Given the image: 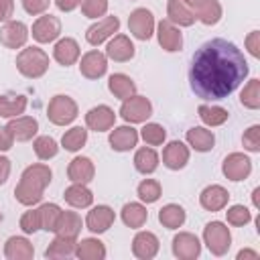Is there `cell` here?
Wrapping results in <instances>:
<instances>
[{
	"label": "cell",
	"instance_id": "cell-20",
	"mask_svg": "<svg viewBox=\"0 0 260 260\" xmlns=\"http://www.w3.org/2000/svg\"><path fill=\"white\" fill-rule=\"evenodd\" d=\"M187 162H189V148H187L183 142L173 140V142H169V144L165 146V150H162V165H165L167 169L179 171V169H183Z\"/></svg>",
	"mask_w": 260,
	"mask_h": 260
},
{
	"label": "cell",
	"instance_id": "cell-21",
	"mask_svg": "<svg viewBox=\"0 0 260 260\" xmlns=\"http://www.w3.org/2000/svg\"><path fill=\"white\" fill-rule=\"evenodd\" d=\"M167 16L173 24H179V26H191L195 22V12L187 0H169Z\"/></svg>",
	"mask_w": 260,
	"mask_h": 260
},
{
	"label": "cell",
	"instance_id": "cell-3",
	"mask_svg": "<svg viewBox=\"0 0 260 260\" xmlns=\"http://www.w3.org/2000/svg\"><path fill=\"white\" fill-rule=\"evenodd\" d=\"M16 69L28 79H39L49 69V55L39 47H26L16 55Z\"/></svg>",
	"mask_w": 260,
	"mask_h": 260
},
{
	"label": "cell",
	"instance_id": "cell-46",
	"mask_svg": "<svg viewBox=\"0 0 260 260\" xmlns=\"http://www.w3.org/2000/svg\"><path fill=\"white\" fill-rule=\"evenodd\" d=\"M225 217H228V223H232V225H246L252 219L248 207H244V205H232L225 211Z\"/></svg>",
	"mask_w": 260,
	"mask_h": 260
},
{
	"label": "cell",
	"instance_id": "cell-17",
	"mask_svg": "<svg viewBox=\"0 0 260 260\" xmlns=\"http://www.w3.org/2000/svg\"><path fill=\"white\" fill-rule=\"evenodd\" d=\"M228 199H230V193L221 185H209L199 195V203L207 211H221L228 205Z\"/></svg>",
	"mask_w": 260,
	"mask_h": 260
},
{
	"label": "cell",
	"instance_id": "cell-8",
	"mask_svg": "<svg viewBox=\"0 0 260 260\" xmlns=\"http://www.w3.org/2000/svg\"><path fill=\"white\" fill-rule=\"evenodd\" d=\"M221 171L230 181H244L252 173V160L244 152H232L223 158Z\"/></svg>",
	"mask_w": 260,
	"mask_h": 260
},
{
	"label": "cell",
	"instance_id": "cell-18",
	"mask_svg": "<svg viewBox=\"0 0 260 260\" xmlns=\"http://www.w3.org/2000/svg\"><path fill=\"white\" fill-rule=\"evenodd\" d=\"M195 12V18H199L203 24L211 26L217 24L221 18V4L217 0H187Z\"/></svg>",
	"mask_w": 260,
	"mask_h": 260
},
{
	"label": "cell",
	"instance_id": "cell-25",
	"mask_svg": "<svg viewBox=\"0 0 260 260\" xmlns=\"http://www.w3.org/2000/svg\"><path fill=\"white\" fill-rule=\"evenodd\" d=\"M4 256L8 260H30L35 256V248L26 238L12 236L4 244Z\"/></svg>",
	"mask_w": 260,
	"mask_h": 260
},
{
	"label": "cell",
	"instance_id": "cell-19",
	"mask_svg": "<svg viewBox=\"0 0 260 260\" xmlns=\"http://www.w3.org/2000/svg\"><path fill=\"white\" fill-rule=\"evenodd\" d=\"M116 122V114L110 106H95L85 114V124L87 128L95 130V132H104L110 130Z\"/></svg>",
	"mask_w": 260,
	"mask_h": 260
},
{
	"label": "cell",
	"instance_id": "cell-12",
	"mask_svg": "<svg viewBox=\"0 0 260 260\" xmlns=\"http://www.w3.org/2000/svg\"><path fill=\"white\" fill-rule=\"evenodd\" d=\"M173 254L181 260H195L201 254V244L195 234L181 232L173 238Z\"/></svg>",
	"mask_w": 260,
	"mask_h": 260
},
{
	"label": "cell",
	"instance_id": "cell-55",
	"mask_svg": "<svg viewBox=\"0 0 260 260\" xmlns=\"http://www.w3.org/2000/svg\"><path fill=\"white\" fill-rule=\"evenodd\" d=\"M244 258L256 260V258H258V252H254V250H240V252H238V260H244Z\"/></svg>",
	"mask_w": 260,
	"mask_h": 260
},
{
	"label": "cell",
	"instance_id": "cell-4",
	"mask_svg": "<svg viewBox=\"0 0 260 260\" xmlns=\"http://www.w3.org/2000/svg\"><path fill=\"white\" fill-rule=\"evenodd\" d=\"M203 240H205L209 252L215 254V256H223L232 246L230 228L225 223H221V221H209L203 228Z\"/></svg>",
	"mask_w": 260,
	"mask_h": 260
},
{
	"label": "cell",
	"instance_id": "cell-11",
	"mask_svg": "<svg viewBox=\"0 0 260 260\" xmlns=\"http://www.w3.org/2000/svg\"><path fill=\"white\" fill-rule=\"evenodd\" d=\"M118 28H120V20H118L116 16H106V18L93 22V24L85 30V39H87L89 45L98 47V45H102L106 39H110L114 32H118Z\"/></svg>",
	"mask_w": 260,
	"mask_h": 260
},
{
	"label": "cell",
	"instance_id": "cell-10",
	"mask_svg": "<svg viewBox=\"0 0 260 260\" xmlns=\"http://www.w3.org/2000/svg\"><path fill=\"white\" fill-rule=\"evenodd\" d=\"M28 39V28L20 20H6V24L0 28V43L6 49H20L24 47Z\"/></svg>",
	"mask_w": 260,
	"mask_h": 260
},
{
	"label": "cell",
	"instance_id": "cell-57",
	"mask_svg": "<svg viewBox=\"0 0 260 260\" xmlns=\"http://www.w3.org/2000/svg\"><path fill=\"white\" fill-rule=\"evenodd\" d=\"M0 219H2V213H0Z\"/></svg>",
	"mask_w": 260,
	"mask_h": 260
},
{
	"label": "cell",
	"instance_id": "cell-27",
	"mask_svg": "<svg viewBox=\"0 0 260 260\" xmlns=\"http://www.w3.org/2000/svg\"><path fill=\"white\" fill-rule=\"evenodd\" d=\"M136 142H138V132L132 126H118L110 134V144L118 152H126L130 148H134Z\"/></svg>",
	"mask_w": 260,
	"mask_h": 260
},
{
	"label": "cell",
	"instance_id": "cell-28",
	"mask_svg": "<svg viewBox=\"0 0 260 260\" xmlns=\"http://www.w3.org/2000/svg\"><path fill=\"white\" fill-rule=\"evenodd\" d=\"M187 142L197 150V152H207L213 148L215 144V136L211 130L201 128V126H193L187 130Z\"/></svg>",
	"mask_w": 260,
	"mask_h": 260
},
{
	"label": "cell",
	"instance_id": "cell-35",
	"mask_svg": "<svg viewBox=\"0 0 260 260\" xmlns=\"http://www.w3.org/2000/svg\"><path fill=\"white\" fill-rule=\"evenodd\" d=\"M148 219V211L144 205L140 203H126L122 207V221L128 225V228H142Z\"/></svg>",
	"mask_w": 260,
	"mask_h": 260
},
{
	"label": "cell",
	"instance_id": "cell-22",
	"mask_svg": "<svg viewBox=\"0 0 260 260\" xmlns=\"http://www.w3.org/2000/svg\"><path fill=\"white\" fill-rule=\"evenodd\" d=\"M136 49L132 45V41L126 37V35H116L110 43H108V49H106V55L112 59V61H118V63H124V61H130L134 57Z\"/></svg>",
	"mask_w": 260,
	"mask_h": 260
},
{
	"label": "cell",
	"instance_id": "cell-31",
	"mask_svg": "<svg viewBox=\"0 0 260 260\" xmlns=\"http://www.w3.org/2000/svg\"><path fill=\"white\" fill-rule=\"evenodd\" d=\"M108 89H110L116 98L128 100L130 95L136 93V83H134L132 77H128L126 73H114V75H110V79H108Z\"/></svg>",
	"mask_w": 260,
	"mask_h": 260
},
{
	"label": "cell",
	"instance_id": "cell-6",
	"mask_svg": "<svg viewBox=\"0 0 260 260\" xmlns=\"http://www.w3.org/2000/svg\"><path fill=\"white\" fill-rule=\"evenodd\" d=\"M152 114V104L148 102V98L144 95H130L128 100H124L122 108H120V116L130 122V124H140L146 122Z\"/></svg>",
	"mask_w": 260,
	"mask_h": 260
},
{
	"label": "cell",
	"instance_id": "cell-41",
	"mask_svg": "<svg viewBox=\"0 0 260 260\" xmlns=\"http://www.w3.org/2000/svg\"><path fill=\"white\" fill-rule=\"evenodd\" d=\"M240 102L248 110H258L260 108V79H250L244 85V89L240 93Z\"/></svg>",
	"mask_w": 260,
	"mask_h": 260
},
{
	"label": "cell",
	"instance_id": "cell-13",
	"mask_svg": "<svg viewBox=\"0 0 260 260\" xmlns=\"http://www.w3.org/2000/svg\"><path fill=\"white\" fill-rule=\"evenodd\" d=\"M79 71L87 79H100L108 71V59L100 51H87L79 61Z\"/></svg>",
	"mask_w": 260,
	"mask_h": 260
},
{
	"label": "cell",
	"instance_id": "cell-48",
	"mask_svg": "<svg viewBox=\"0 0 260 260\" xmlns=\"http://www.w3.org/2000/svg\"><path fill=\"white\" fill-rule=\"evenodd\" d=\"M20 230L24 234H35L37 230H41V217H39V209H30L24 211L20 217Z\"/></svg>",
	"mask_w": 260,
	"mask_h": 260
},
{
	"label": "cell",
	"instance_id": "cell-53",
	"mask_svg": "<svg viewBox=\"0 0 260 260\" xmlns=\"http://www.w3.org/2000/svg\"><path fill=\"white\" fill-rule=\"evenodd\" d=\"M55 4H57L59 10H63V12H71V10H75V8L81 4V0H55Z\"/></svg>",
	"mask_w": 260,
	"mask_h": 260
},
{
	"label": "cell",
	"instance_id": "cell-42",
	"mask_svg": "<svg viewBox=\"0 0 260 260\" xmlns=\"http://www.w3.org/2000/svg\"><path fill=\"white\" fill-rule=\"evenodd\" d=\"M32 148H35V154H37L41 160H49V158H53V156L59 152V146H57L55 138H51V136H39V138L35 140Z\"/></svg>",
	"mask_w": 260,
	"mask_h": 260
},
{
	"label": "cell",
	"instance_id": "cell-23",
	"mask_svg": "<svg viewBox=\"0 0 260 260\" xmlns=\"http://www.w3.org/2000/svg\"><path fill=\"white\" fill-rule=\"evenodd\" d=\"M93 175H95V167H93L91 158H87V156H75L67 167V177L73 183L85 185L93 179Z\"/></svg>",
	"mask_w": 260,
	"mask_h": 260
},
{
	"label": "cell",
	"instance_id": "cell-44",
	"mask_svg": "<svg viewBox=\"0 0 260 260\" xmlns=\"http://www.w3.org/2000/svg\"><path fill=\"white\" fill-rule=\"evenodd\" d=\"M140 136L144 138L146 144H150V146H158V144L165 142V138H167V130H165L160 124L150 122V124H146V126L140 130Z\"/></svg>",
	"mask_w": 260,
	"mask_h": 260
},
{
	"label": "cell",
	"instance_id": "cell-50",
	"mask_svg": "<svg viewBox=\"0 0 260 260\" xmlns=\"http://www.w3.org/2000/svg\"><path fill=\"white\" fill-rule=\"evenodd\" d=\"M246 47L250 51L252 57H260V32L258 30H252L248 37H246Z\"/></svg>",
	"mask_w": 260,
	"mask_h": 260
},
{
	"label": "cell",
	"instance_id": "cell-38",
	"mask_svg": "<svg viewBox=\"0 0 260 260\" xmlns=\"http://www.w3.org/2000/svg\"><path fill=\"white\" fill-rule=\"evenodd\" d=\"M197 114L203 120V124H207V126H221L230 118L225 108H221V106H207V104H201L197 108Z\"/></svg>",
	"mask_w": 260,
	"mask_h": 260
},
{
	"label": "cell",
	"instance_id": "cell-52",
	"mask_svg": "<svg viewBox=\"0 0 260 260\" xmlns=\"http://www.w3.org/2000/svg\"><path fill=\"white\" fill-rule=\"evenodd\" d=\"M14 12V0H0V22L10 20Z\"/></svg>",
	"mask_w": 260,
	"mask_h": 260
},
{
	"label": "cell",
	"instance_id": "cell-34",
	"mask_svg": "<svg viewBox=\"0 0 260 260\" xmlns=\"http://www.w3.org/2000/svg\"><path fill=\"white\" fill-rule=\"evenodd\" d=\"M185 209L181 207V205H177V203H169V205H165L160 211H158V221L167 228V230H177V228H181L183 223H185Z\"/></svg>",
	"mask_w": 260,
	"mask_h": 260
},
{
	"label": "cell",
	"instance_id": "cell-33",
	"mask_svg": "<svg viewBox=\"0 0 260 260\" xmlns=\"http://www.w3.org/2000/svg\"><path fill=\"white\" fill-rule=\"evenodd\" d=\"M75 238H67V236H59L49 244V248L45 250V256L47 258H69L75 254Z\"/></svg>",
	"mask_w": 260,
	"mask_h": 260
},
{
	"label": "cell",
	"instance_id": "cell-29",
	"mask_svg": "<svg viewBox=\"0 0 260 260\" xmlns=\"http://www.w3.org/2000/svg\"><path fill=\"white\" fill-rule=\"evenodd\" d=\"M75 256L79 260H104L106 258V246L95 238H85L77 242Z\"/></svg>",
	"mask_w": 260,
	"mask_h": 260
},
{
	"label": "cell",
	"instance_id": "cell-40",
	"mask_svg": "<svg viewBox=\"0 0 260 260\" xmlns=\"http://www.w3.org/2000/svg\"><path fill=\"white\" fill-rule=\"evenodd\" d=\"M85 142H87V130L81 128V126H73V128L67 130V132L63 134V138H61L63 148L69 150V152H75V150L83 148Z\"/></svg>",
	"mask_w": 260,
	"mask_h": 260
},
{
	"label": "cell",
	"instance_id": "cell-15",
	"mask_svg": "<svg viewBox=\"0 0 260 260\" xmlns=\"http://www.w3.org/2000/svg\"><path fill=\"white\" fill-rule=\"evenodd\" d=\"M160 242L152 232H138L132 240V254L140 260H150L158 254Z\"/></svg>",
	"mask_w": 260,
	"mask_h": 260
},
{
	"label": "cell",
	"instance_id": "cell-39",
	"mask_svg": "<svg viewBox=\"0 0 260 260\" xmlns=\"http://www.w3.org/2000/svg\"><path fill=\"white\" fill-rule=\"evenodd\" d=\"M63 209L57 203H45L39 207V217H41V230L45 232H55L59 219H61Z\"/></svg>",
	"mask_w": 260,
	"mask_h": 260
},
{
	"label": "cell",
	"instance_id": "cell-1",
	"mask_svg": "<svg viewBox=\"0 0 260 260\" xmlns=\"http://www.w3.org/2000/svg\"><path fill=\"white\" fill-rule=\"evenodd\" d=\"M248 75L244 53L228 39L203 43L191 57L189 83L201 100H225Z\"/></svg>",
	"mask_w": 260,
	"mask_h": 260
},
{
	"label": "cell",
	"instance_id": "cell-7",
	"mask_svg": "<svg viewBox=\"0 0 260 260\" xmlns=\"http://www.w3.org/2000/svg\"><path fill=\"white\" fill-rule=\"evenodd\" d=\"M128 28L138 41H148L154 32V16L148 8H136L130 12Z\"/></svg>",
	"mask_w": 260,
	"mask_h": 260
},
{
	"label": "cell",
	"instance_id": "cell-5",
	"mask_svg": "<svg viewBox=\"0 0 260 260\" xmlns=\"http://www.w3.org/2000/svg\"><path fill=\"white\" fill-rule=\"evenodd\" d=\"M47 116L55 126H67L77 118V104L69 95H55L49 102Z\"/></svg>",
	"mask_w": 260,
	"mask_h": 260
},
{
	"label": "cell",
	"instance_id": "cell-2",
	"mask_svg": "<svg viewBox=\"0 0 260 260\" xmlns=\"http://www.w3.org/2000/svg\"><path fill=\"white\" fill-rule=\"evenodd\" d=\"M51 169L47 165H30L22 171L20 183L14 187V197L22 205H35L43 199V191L51 183Z\"/></svg>",
	"mask_w": 260,
	"mask_h": 260
},
{
	"label": "cell",
	"instance_id": "cell-51",
	"mask_svg": "<svg viewBox=\"0 0 260 260\" xmlns=\"http://www.w3.org/2000/svg\"><path fill=\"white\" fill-rule=\"evenodd\" d=\"M12 142H14V136H12L10 128L8 126H0V152L10 150L12 148Z\"/></svg>",
	"mask_w": 260,
	"mask_h": 260
},
{
	"label": "cell",
	"instance_id": "cell-16",
	"mask_svg": "<svg viewBox=\"0 0 260 260\" xmlns=\"http://www.w3.org/2000/svg\"><path fill=\"white\" fill-rule=\"evenodd\" d=\"M156 37H158V45L165 51H169V53H175V51H179L183 47V35H181V30L169 18L158 22Z\"/></svg>",
	"mask_w": 260,
	"mask_h": 260
},
{
	"label": "cell",
	"instance_id": "cell-45",
	"mask_svg": "<svg viewBox=\"0 0 260 260\" xmlns=\"http://www.w3.org/2000/svg\"><path fill=\"white\" fill-rule=\"evenodd\" d=\"M81 12L87 18H98L108 12V0H81Z\"/></svg>",
	"mask_w": 260,
	"mask_h": 260
},
{
	"label": "cell",
	"instance_id": "cell-56",
	"mask_svg": "<svg viewBox=\"0 0 260 260\" xmlns=\"http://www.w3.org/2000/svg\"><path fill=\"white\" fill-rule=\"evenodd\" d=\"M258 195H260V189H254V193H252V201H254L256 207L260 205V203H258Z\"/></svg>",
	"mask_w": 260,
	"mask_h": 260
},
{
	"label": "cell",
	"instance_id": "cell-36",
	"mask_svg": "<svg viewBox=\"0 0 260 260\" xmlns=\"http://www.w3.org/2000/svg\"><path fill=\"white\" fill-rule=\"evenodd\" d=\"M134 167L142 175L154 173L156 167H158V154H156V150L154 148H146V146L140 148V150H136V154H134Z\"/></svg>",
	"mask_w": 260,
	"mask_h": 260
},
{
	"label": "cell",
	"instance_id": "cell-26",
	"mask_svg": "<svg viewBox=\"0 0 260 260\" xmlns=\"http://www.w3.org/2000/svg\"><path fill=\"white\" fill-rule=\"evenodd\" d=\"M53 57L57 63H61L63 67H69L73 65L77 59H79V45L75 39L71 37H65L61 41H57L55 49H53Z\"/></svg>",
	"mask_w": 260,
	"mask_h": 260
},
{
	"label": "cell",
	"instance_id": "cell-54",
	"mask_svg": "<svg viewBox=\"0 0 260 260\" xmlns=\"http://www.w3.org/2000/svg\"><path fill=\"white\" fill-rule=\"evenodd\" d=\"M8 175H10V160L6 156H0V185L6 183Z\"/></svg>",
	"mask_w": 260,
	"mask_h": 260
},
{
	"label": "cell",
	"instance_id": "cell-14",
	"mask_svg": "<svg viewBox=\"0 0 260 260\" xmlns=\"http://www.w3.org/2000/svg\"><path fill=\"white\" fill-rule=\"evenodd\" d=\"M114 219H116V213H114L112 207H108V205H98V207H93V209L87 213L85 225H87V230L93 232V234H104V232H108V230L112 228Z\"/></svg>",
	"mask_w": 260,
	"mask_h": 260
},
{
	"label": "cell",
	"instance_id": "cell-32",
	"mask_svg": "<svg viewBox=\"0 0 260 260\" xmlns=\"http://www.w3.org/2000/svg\"><path fill=\"white\" fill-rule=\"evenodd\" d=\"M63 197H65V201L71 207H79V209L81 207H89L91 201H93V193L83 183H73L71 187H67L65 193H63Z\"/></svg>",
	"mask_w": 260,
	"mask_h": 260
},
{
	"label": "cell",
	"instance_id": "cell-37",
	"mask_svg": "<svg viewBox=\"0 0 260 260\" xmlns=\"http://www.w3.org/2000/svg\"><path fill=\"white\" fill-rule=\"evenodd\" d=\"M79 232H81V217L75 211H63L61 219L55 228V234L67 236V238H77Z\"/></svg>",
	"mask_w": 260,
	"mask_h": 260
},
{
	"label": "cell",
	"instance_id": "cell-30",
	"mask_svg": "<svg viewBox=\"0 0 260 260\" xmlns=\"http://www.w3.org/2000/svg\"><path fill=\"white\" fill-rule=\"evenodd\" d=\"M28 100L20 93H4L0 95V116L2 118H16L26 110Z\"/></svg>",
	"mask_w": 260,
	"mask_h": 260
},
{
	"label": "cell",
	"instance_id": "cell-49",
	"mask_svg": "<svg viewBox=\"0 0 260 260\" xmlns=\"http://www.w3.org/2000/svg\"><path fill=\"white\" fill-rule=\"evenodd\" d=\"M49 4H51V0H22V8L32 16L43 14L49 8Z\"/></svg>",
	"mask_w": 260,
	"mask_h": 260
},
{
	"label": "cell",
	"instance_id": "cell-43",
	"mask_svg": "<svg viewBox=\"0 0 260 260\" xmlns=\"http://www.w3.org/2000/svg\"><path fill=\"white\" fill-rule=\"evenodd\" d=\"M136 193H138L140 201H144V203H154V201H158V197H160V183L154 181V179H144V181L138 185Z\"/></svg>",
	"mask_w": 260,
	"mask_h": 260
},
{
	"label": "cell",
	"instance_id": "cell-47",
	"mask_svg": "<svg viewBox=\"0 0 260 260\" xmlns=\"http://www.w3.org/2000/svg\"><path fill=\"white\" fill-rule=\"evenodd\" d=\"M242 144H244V148L250 150V152H258V150H260V126H258V124L250 126V128L244 132Z\"/></svg>",
	"mask_w": 260,
	"mask_h": 260
},
{
	"label": "cell",
	"instance_id": "cell-24",
	"mask_svg": "<svg viewBox=\"0 0 260 260\" xmlns=\"http://www.w3.org/2000/svg\"><path fill=\"white\" fill-rule=\"evenodd\" d=\"M14 136V140H20V142H26L30 140L37 132H39V122L30 116H16V118H10V122L6 124Z\"/></svg>",
	"mask_w": 260,
	"mask_h": 260
},
{
	"label": "cell",
	"instance_id": "cell-9",
	"mask_svg": "<svg viewBox=\"0 0 260 260\" xmlns=\"http://www.w3.org/2000/svg\"><path fill=\"white\" fill-rule=\"evenodd\" d=\"M61 35V20L53 14L39 16L32 24V39L37 43H53Z\"/></svg>",
	"mask_w": 260,
	"mask_h": 260
}]
</instances>
